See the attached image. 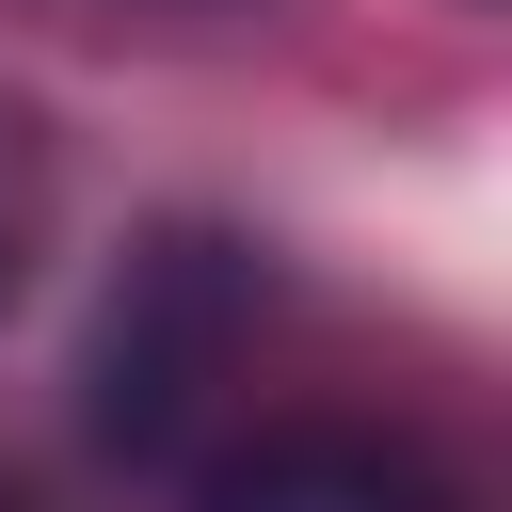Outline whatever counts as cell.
I'll return each instance as SVG.
<instances>
[{"label": "cell", "instance_id": "1", "mask_svg": "<svg viewBox=\"0 0 512 512\" xmlns=\"http://www.w3.org/2000/svg\"><path fill=\"white\" fill-rule=\"evenodd\" d=\"M208 512H448L400 448H352V432H288V448H256V464H224L208 480Z\"/></svg>", "mask_w": 512, "mask_h": 512}]
</instances>
